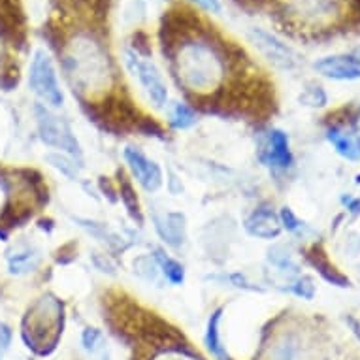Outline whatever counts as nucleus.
<instances>
[{"label": "nucleus", "mask_w": 360, "mask_h": 360, "mask_svg": "<svg viewBox=\"0 0 360 360\" xmlns=\"http://www.w3.org/2000/svg\"><path fill=\"white\" fill-rule=\"evenodd\" d=\"M63 57L66 74L79 93L96 95L108 87L110 60L101 44L91 36L77 34L66 46Z\"/></svg>", "instance_id": "obj_1"}, {"label": "nucleus", "mask_w": 360, "mask_h": 360, "mask_svg": "<svg viewBox=\"0 0 360 360\" xmlns=\"http://www.w3.org/2000/svg\"><path fill=\"white\" fill-rule=\"evenodd\" d=\"M177 74L185 87L195 93H210L224 77V60L206 40H187L177 51Z\"/></svg>", "instance_id": "obj_2"}, {"label": "nucleus", "mask_w": 360, "mask_h": 360, "mask_svg": "<svg viewBox=\"0 0 360 360\" xmlns=\"http://www.w3.org/2000/svg\"><path fill=\"white\" fill-rule=\"evenodd\" d=\"M60 321L63 315L59 302L41 298L25 317L23 340L27 347L40 354H46L49 349H53L59 340Z\"/></svg>", "instance_id": "obj_3"}, {"label": "nucleus", "mask_w": 360, "mask_h": 360, "mask_svg": "<svg viewBox=\"0 0 360 360\" xmlns=\"http://www.w3.org/2000/svg\"><path fill=\"white\" fill-rule=\"evenodd\" d=\"M29 87L48 106L60 108L65 102L53 60L49 59V55L44 49H38L32 57L29 70Z\"/></svg>", "instance_id": "obj_4"}, {"label": "nucleus", "mask_w": 360, "mask_h": 360, "mask_svg": "<svg viewBox=\"0 0 360 360\" xmlns=\"http://www.w3.org/2000/svg\"><path fill=\"white\" fill-rule=\"evenodd\" d=\"M34 113L41 142L48 143L51 148L60 149V151H66V153L76 155V157L82 155L79 143H77L76 136L72 132L70 124L66 123L65 119L53 115L48 108L41 106V104H36Z\"/></svg>", "instance_id": "obj_5"}, {"label": "nucleus", "mask_w": 360, "mask_h": 360, "mask_svg": "<svg viewBox=\"0 0 360 360\" xmlns=\"http://www.w3.org/2000/svg\"><path fill=\"white\" fill-rule=\"evenodd\" d=\"M124 63L130 68V72L140 79L143 89L151 96V101L155 102V106H162L166 98H168V89H166L157 66L153 63H149V60L140 59L136 53H132L129 49L124 51Z\"/></svg>", "instance_id": "obj_6"}, {"label": "nucleus", "mask_w": 360, "mask_h": 360, "mask_svg": "<svg viewBox=\"0 0 360 360\" xmlns=\"http://www.w3.org/2000/svg\"><path fill=\"white\" fill-rule=\"evenodd\" d=\"M249 38L255 44V48L259 49L260 53L278 68L290 70V68H295L298 65V57H296L295 51L287 44L278 40L276 36L270 34V32H266L262 29H251Z\"/></svg>", "instance_id": "obj_7"}, {"label": "nucleus", "mask_w": 360, "mask_h": 360, "mask_svg": "<svg viewBox=\"0 0 360 360\" xmlns=\"http://www.w3.org/2000/svg\"><path fill=\"white\" fill-rule=\"evenodd\" d=\"M124 160H127L132 176L136 177L138 184L148 193H155L162 185V172H160L159 165L149 160L142 151L127 148L124 149Z\"/></svg>", "instance_id": "obj_8"}, {"label": "nucleus", "mask_w": 360, "mask_h": 360, "mask_svg": "<svg viewBox=\"0 0 360 360\" xmlns=\"http://www.w3.org/2000/svg\"><path fill=\"white\" fill-rule=\"evenodd\" d=\"M315 70L330 79H360V59L354 55H330L315 63Z\"/></svg>", "instance_id": "obj_9"}, {"label": "nucleus", "mask_w": 360, "mask_h": 360, "mask_svg": "<svg viewBox=\"0 0 360 360\" xmlns=\"http://www.w3.org/2000/svg\"><path fill=\"white\" fill-rule=\"evenodd\" d=\"M245 229L251 236L272 240L281 232V224L270 210H255L251 217L245 221Z\"/></svg>", "instance_id": "obj_10"}, {"label": "nucleus", "mask_w": 360, "mask_h": 360, "mask_svg": "<svg viewBox=\"0 0 360 360\" xmlns=\"http://www.w3.org/2000/svg\"><path fill=\"white\" fill-rule=\"evenodd\" d=\"M266 162L278 168H287L292 162V155L289 149V138L281 130H272L268 138V151H266Z\"/></svg>", "instance_id": "obj_11"}, {"label": "nucleus", "mask_w": 360, "mask_h": 360, "mask_svg": "<svg viewBox=\"0 0 360 360\" xmlns=\"http://www.w3.org/2000/svg\"><path fill=\"white\" fill-rule=\"evenodd\" d=\"M304 343L296 334L289 332L279 338L272 347V360H304Z\"/></svg>", "instance_id": "obj_12"}, {"label": "nucleus", "mask_w": 360, "mask_h": 360, "mask_svg": "<svg viewBox=\"0 0 360 360\" xmlns=\"http://www.w3.org/2000/svg\"><path fill=\"white\" fill-rule=\"evenodd\" d=\"M155 221H157V231L160 232V236L165 238V242H168L174 248L184 242L185 217L181 213H168L165 221H160V219H155Z\"/></svg>", "instance_id": "obj_13"}, {"label": "nucleus", "mask_w": 360, "mask_h": 360, "mask_svg": "<svg viewBox=\"0 0 360 360\" xmlns=\"http://www.w3.org/2000/svg\"><path fill=\"white\" fill-rule=\"evenodd\" d=\"M307 259H309V262L319 270V274L326 279V281H330V283L338 285V287H347L349 285V279L338 272L336 268L328 262V259H326L325 253H323L321 249L313 248L311 251H309V255H307Z\"/></svg>", "instance_id": "obj_14"}, {"label": "nucleus", "mask_w": 360, "mask_h": 360, "mask_svg": "<svg viewBox=\"0 0 360 360\" xmlns=\"http://www.w3.org/2000/svg\"><path fill=\"white\" fill-rule=\"evenodd\" d=\"M328 140L342 157L349 160H360V143L351 134L342 132L340 129H330L328 130Z\"/></svg>", "instance_id": "obj_15"}, {"label": "nucleus", "mask_w": 360, "mask_h": 360, "mask_svg": "<svg viewBox=\"0 0 360 360\" xmlns=\"http://www.w3.org/2000/svg\"><path fill=\"white\" fill-rule=\"evenodd\" d=\"M221 317H223V307H219L212 313V317L207 321L206 328V345L210 349V353L213 356H217L219 360H231L229 354L224 353V347L221 345V340H219V323H221Z\"/></svg>", "instance_id": "obj_16"}, {"label": "nucleus", "mask_w": 360, "mask_h": 360, "mask_svg": "<svg viewBox=\"0 0 360 360\" xmlns=\"http://www.w3.org/2000/svg\"><path fill=\"white\" fill-rule=\"evenodd\" d=\"M40 262V255L38 251L30 248H25L18 251L15 255H10V272L12 274H27L32 272Z\"/></svg>", "instance_id": "obj_17"}, {"label": "nucleus", "mask_w": 360, "mask_h": 360, "mask_svg": "<svg viewBox=\"0 0 360 360\" xmlns=\"http://www.w3.org/2000/svg\"><path fill=\"white\" fill-rule=\"evenodd\" d=\"M155 260L159 262V266L162 268V274H165L166 279H168L172 285L184 283L185 270H184V266L179 264L177 260H174L172 257L162 253V251H155Z\"/></svg>", "instance_id": "obj_18"}, {"label": "nucleus", "mask_w": 360, "mask_h": 360, "mask_svg": "<svg viewBox=\"0 0 360 360\" xmlns=\"http://www.w3.org/2000/svg\"><path fill=\"white\" fill-rule=\"evenodd\" d=\"M170 123L174 129L185 130L191 129L193 124L196 123L195 112L191 110L187 104H181V102H176L170 110Z\"/></svg>", "instance_id": "obj_19"}, {"label": "nucleus", "mask_w": 360, "mask_h": 360, "mask_svg": "<svg viewBox=\"0 0 360 360\" xmlns=\"http://www.w3.org/2000/svg\"><path fill=\"white\" fill-rule=\"evenodd\" d=\"M46 160H48L49 165L53 166V168H57L59 172H63L66 177H70V179H74V177H77V168L76 165L72 162L70 159H66L65 155L60 153H48L46 155Z\"/></svg>", "instance_id": "obj_20"}, {"label": "nucleus", "mask_w": 360, "mask_h": 360, "mask_svg": "<svg viewBox=\"0 0 360 360\" xmlns=\"http://www.w3.org/2000/svg\"><path fill=\"white\" fill-rule=\"evenodd\" d=\"M300 102L306 104V106L311 108H321L326 104V93L323 91V87L319 85H311L309 89H306L300 95Z\"/></svg>", "instance_id": "obj_21"}, {"label": "nucleus", "mask_w": 360, "mask_h": 360, "mask_svg": "<svg viewBox=\"0 0 360 360\" xmlns=\"http://www.w3.org/2000/svg\"><path fill=\"white\" fill-rule=\"evenodd\" d=\"M121 198H123L124 206L129 207V212L136 217L138 213H140V207H138V198L134 195V191H132V185L123 179V185H121Z\"/></svg>", "instance_id": "obj_22"}, {"label": "nucleus", "mask_w": 360, "mask_h": 360, "mask_svg": "<svg viewBox=\"0 0 360 360\" xmlns=\"http://www.w3.org/2000/svg\"><path fill=\"white\" fill-rule=\"evenodd\" d=\"M82 340H83V347L87 349L89 353H96L98 347L104 343V338H102L101 330H96V328H87V330L83 332Z\"/></svg>", "instance_id": "obj_23"}, {"label": "nucleus", "mask_w": 360, "mask_h": 360, "mask_svg": "<svg viewBox=\"0 0 360 360\" xmlns=\"http://www.w3.org/2000/svg\"><path fill=\"white\" fill-rule=\"evenodd\" d=\"M292 292H295L296 296H302V298H313V295H315V285H313V281L309 278H302L298 279L295 285H292Z\"/></svg>", "instance_id": "obj_24"}, {"label": "nucleus", "mask_w": 360, "mask_h": 360, "mask_svg": "<svg viewBox=\"0 0 360 360\" xmlns=\"http://www.w3.org/2000/svg\"><path fill=\"white\" fill-rule=\"evenodd\" d=\"M155 360H200L189 354L187 351H181V349H168L165 353H160Z\"/></svg>", "instance_id": "obj_25"}, {"label": "nucleus", "mask_w": 360, "mask_h": 360, "mask_svg": "<svg viewBox=\"0 0 360 360\" xmlns=\"http://www.w3.org/2000/svg\"><path fill=\"white\" fill-rule=\"evenodd\" d=\"M12 343V328L8 325H0V360L4 359Z\"/></svg>", "instance_id": "obj_26"}, {"label": "nucleus", "mask_w": 360, "mask_h": 360, "mask_svg": "<svg viewBox=\"0 0 360 360\" xmlns=\"http://www.w3.org/2000/svg\"><path fill=\"white\" fill-rule=\"evenodd\" d=\"M281 221H283L285 229L287 231H298V226H300V221L295 217V213H292V210L290 207H283L281 210Z\"/></svg>", "instance_id": "obj_27"}, {"label": "nucleus", "mask_w": 360, "mask_h": 360, "mask_svg": "<svg viewBox=\"0 0 360 360\" xmlns=\"http://www.w3.org/2000/svg\"><path fill=\"white\" fill-rule=\"evenodd\" d=\"M191 2H195L196 6H200L202 10H206V12L210 13L221 12V4H219V0H191Z\"/></svg>", "instance_id": "obj_28"}, {"label": "nucleus", "mask_w": 360, "mask_h": 360, "mask_svg": "<svg viewBox=\"0 0 360 360\" xmlns=\"http://www.w3.org/2000/svg\"><path fill=\"white\" fill-rule=\"evenodd\" d=\"M349 207H351V212L360 213V200H349Z\"/></svg>", "instance_id": "obj_29"}, {"label": "nucleus", "mask_w": 360, "mask_h": 360, "mask_svg": "<svg viewBox=\"0 0 360 360\" xmlns=\"http://www.w3.org/2000/svg\"><path fill=\"white\" fill-rule=\"evenodd\" d=\"M354 57H359V59H360V46H359V48H356V49H354Z\"/></svg>", "instance_id": "obj_30"}]
</instances>
